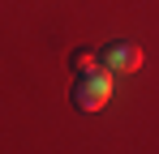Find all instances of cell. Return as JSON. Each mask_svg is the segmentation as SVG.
Masks as SVG:
<instances>
[{
	"label": "cell",
	"mask_w": 159,
	"mask_h": 154,
	"mask_svg": "<svg viewBox=\"0 0 159 154\" xmlns=\"http://www.w3.org/2000/svg\"><path fill=\"white\" fill-rule=\"evenodd\" d=\"M69 69H73V73H95V69H103V60H99V51L78 47L73 56H69Z\"/></svg>",
	"instance_id": "3"
},
{
	"label": "cell",
	"mask_w": 159,
	"mask_h": 154,
	"mask_svg": "<svg viewBox=\"0 0 159 154\" xmlns=\"http://www.w3.org/2000/svg\"><path fill=\"white\" fill-rule=\"evenodd\" d=\"M99 60H103L107 73H133V69H142V47L116 39V43H103L99 47Z\"/></svg>",
	"instance_id": "2"
},
{
	"label": "cell",
	"mask_w": 159,
	"mask_h": 154,
	"mask_svg": "<svg viewBox=\"0 0 159 154\" xmlns=\"http://www.w3.org/2000/svg\"><path fill=\"white\" fill-rule=\"evenodd\" d=\"M69 99H73V107H78V111H103L107 99H112V77H107V69L78 73L73 90H69Z\"/></svg>",
	"instance_id": "1"
}]
</instances>
